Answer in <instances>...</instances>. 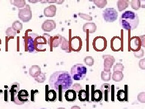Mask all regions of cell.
I'll list each match as a JSON object with an SVG mask.
<instances>
[{"label": "cell", "mask_w": 145, "mask_h": 109, "mask_svg": "<svg viewBox=\"0 0 145 109\" xmlns=\"http://www.w3.org/2000/svg\"><path fill=\"white\" fill-rule=\"evenodd\" d=\"M70 109H81V108L80 107H79L78 106H74L71 107V108Z\"/></svg>", "instance_id": "obj_44"}, {"label": "cell", "mask_w": 145, "mask_h": 109, "mask_svg": "<svg viewBox=\"0 0 145 109\" xmlns=\"http://www.w3.org/2000/svg\"><path fill=\"white\" fill-rule=\"evenodd\" d=\"M6 89L4 90V100L6 102H8L10 100V95L9 92V87L6 85Z\"/></svg>", "instance_id": "obj_36"}, {"label": "cell", "mask_w": 145, "mask_h": 109, "mask_svg": "<svg viewBox=\"0 0 145 109\" xmlns=\"http://www.w3.org/2000/svg\"><path fill=\"white\" fill-rule=\"evenodd\" d=\"M48 34L44 33L42 36H38L35 39V50L36 51L43 52L45 51L44 49V45L47 44V37Z\"/></svg>", "instance_id": "obj_7"}, {"label": "cell", "mask_w": 145, "mask_h": 109, "mask_svg": "<svg viewBox=\"0 0 145 109\" xmlns=\"http://www.w3.org/2000/svg\"><path fill=\"white\" fill-rule=\"evenodd\" d=\"M65 98L68 102H74L77 99V93L74 90L69 89L65 92Z\"/></svg>", "instance_id": "obj_18"}, {"label": "cell", "mask_w": 145, "mask_h": 109, "mask_svg": "<svg viewBox=\"0 0 145 109\" xmlns=\"http://www.w3.org/2000/svg\"><path fill=\"white\" fill-rule=\"evenodd\" d=\"M61 49L63 50V51H65L67 53H70L71 51L70 43H69V41L67 40L65 38L63 37V36L62 38V41L61 43Z\"/></svg>", "instance_id": "obj_22"}, {"label": "cell", "mask_w": 145, "mask_h": 109, "mask_svg": "<svg viewBox=\"0 0 145 109\" xmlns=\"http://www.w3.org/2000/svg\"><path fill=\"white\" fill-rule=\"evenodd\" d=\"M144 50L143 49H140L138 51H135L134 54L137 58H141L144 56Z\"/></svg>", "instance_id": "obj_37"}, {"label": "cell", "mask_w": 145, "mask_h": 109, "mask_svg": "<svg viewBox=\"0 0 145 109\" xmlns=\"http://www.w3.org/2000/svg\"><path fill=\"white\" fill-rule=\"evenodd\" d=\"M41 70L39 66L33 65L29 69V75L35 78L41 74Z\"/></svg>", "instance_id": "obj_19"}, {"label": "cell", "mask_w": 145, "mask_h": 109, "mask_svg": "<svg viewBox=\"0 0 145 109\" xmlns=\"http://www.w3.org/2000/svg\"><path fill=\"white\" fill-rule=\"evenodd\" d=\"M111 99L112 101H114V91H115V87H114V85H111Z\"/></svg>", "instance_id": "obj_42"}, {"label": "cell", "mask_w": 145, "mask_h": 109, "mask_svg": "<svg viewBox=\"0 0 145 109\" xmlns=\"http://www.w3.org/2000/svg\"><path fill=\"white\" fill-rule=\"evenodd\" d=\"M70 89L74 90L77 94H78V93L80 92V91L82 89V86L80 84L76 83V84H74L73 85H72Z\"/></svg>", "instance_id": "obj_34"}, {"label": "cell", "mask_w": 145, "mask_h": 109, "mask_svg": "<svg viewBox=\"0 0 145 109\" xmlns=\"http://www.w3.org/2000/svg\"><path fill=\"white\" fill-rule=\"evenodd\" d=\"M20 85L18 83H14L11 84L9 87V92L10 95V101L14 102L15 97L17 96L18 92H20Z\"/></svg>", "instance_id": "obj_12"}, {"label": "cell", "mask_w": 145, "mask_h": 109, "mask_svg": "<svg viewBox=\"0 0 145 109\" xmlns=\"http://www.w3.org/2000/svg\"><path fill=\"white\" fill-rule=\"evenodd\" d=\"M87 74V68L82 64H76L71 69V76L75 81L83 80Z\"/></svg>", "instance_id": "obj_3"}, {"label": "cell", "mask_w": 145, "mask_h": 109, "mask_svg": "<svg viewBox=\"0 0 145 109\" xmlns=\"http://www.w3.org/2000/svg\"><path fill=\"white\" fill-rule=\"evenodd\" d=\"M50 87L58 93L57 97L60 102H62L61 96L63 92L71 89L72 79L71 75L67 71H57L53 73L50 77Z\"/></svg>", "instance_id": "obj_1"}, {"label": "cell", "mask_w": 145, "mask_h": 109, "mask_svg": "<svg viewBox=\"0 0 145 109\" xmlns=\"http://www.w3.org/2000/svg\"><path fill=\"white\" fill-rule=\"evenodd\" d=\"M10 3L19 9L24 7L25 6H26L25 1H24V0H20V1H10Z\"/></svg>", "instance_id": "obj_27"}, {"label": "cell", "mask_w": 145, "mask_h": 109, "mask_svg": "<svg viewBox=\"0 0 145 109\" xmlns=\"http://www.w3.org/2000/svg\"><path fill=\"white\" fill-rule=\"evenodd\" d=\"M131 6L134 10L138 11L140 8V0H133L131 1Z\"/></svg>", "instance_id": "obj_30"}, {"label": "cell", "mask_w": 145, "mask_h": 109, "mask_svg": "<svg viewBox=\"0 0 145 109\" xmlns=\"http://www.w3.org/2000/svg\"><path fill=\"white\" fill-rule=\"evenodd\" d=\"M142 46V43L140 41V39L139 37L135 36V37H133L131 40V47L133 50L134 51H137V50Z\"/></svg>", "instance_id": "obj_21"}, {"label": "cell", "mask_w": 145, "mask_h": 109, "mask_svg": "<svg viewBox=\"0 0 145 109\" xmlns=\"http://www.w3.org/2000/svg\"><path fill=\"white\" fill-rule=\"evenodd\" d=\"M129 89L128 85H125V90H120L118 91L117 94V99L119 101H125L128 100V95H129Z\"/></svg>", "instance_id": "obj_13"}, {"label": "cell", "mask_w": 145, "mask_h": 109, "mask_svg": "<svg viewBox=\"0 0 145 109\" xmlns=\"http://www.w3.org/2000/svg\"><path fill=\"white\" fill-rule=\"evenodd\" d=\"M79 16L82 18V19L85 20H87V21H91L93 20V18L88 15L85 14V13H79Z\"/></svg>", "instance_id": "obj_38"}, {"label": "cell", "mask_w": 145, "mask_h": 109, "mask_svg": "<svg viewBox=\"0 0 145 109\" xmlns=\"http://www.w3.org/2000/svg\"><path fill=\"white\" fill-rule=\"evenodd\" d=\"M57 99V94L55 90L53 89L48 90H47L46 93H45V100H46V101L51 102H56Z\"/></svg>", "instance_id": "obj_14"}, {"label": "cell", "mask_w": 145, "mask_h": 109, "mask_svg": "<svg viewBox=\"0 0 145 109\" xmlns=\"http://www.w3.org/2000/svg\"><path fill=\"white\" fill-rule=\"evenodd\" d=\"M12 28L16 32H20L22 29V24L19 21H15L13 22Z\"/></svg>", "instance_id": "obj_29"}, {"label": "cell", "mask_w": 145, "mask_h": 109, "mask_svg": "<svg viewBox=\"0 0 145 109\" xmlns=\"http://www.w3.org/2000/svg\"><path fill=\"white\" fill-rule=\"evenodd\" d=\"M95 85H91V99L93 101L99 102L102 99V93L100 90H95Z\"/></svg>", "instance_id": "obj_15"}, {"label": "cell", "mask_w": 145, "mask_h": 109, "mask_svg": "<svg viewBox=\"0 0 145 109\" xmlns=\"http://www.w3.org/2000/svg\"><path fill=\"white\" fill-rule=\"evenodd\" d=\"M39 35L35 33H33L31 30H27L24 36V46L25 52L30 53L33 52L35 50V39Z\"/></svg>", "instance_id": "obj_4"}, {"label": "cell", "mask_w": 145, "mask_h": 109, "mask_svg": "<svg viewBox=\"0 0 145 109\" xmlns=\"http://www.w3.org/2000/svg\"><path fill=\"white\" fill-rule=\"evenodd\" d=\"M111 86L110 84L108 83H104L103 84L101 87V90L102 95H104L105 97V101L106 102H108V97H109V93L111 92Z\"/></svg>", "instance_id": "obj_17"}, {"label": "cell", "mask_w": 145, "mask_h": 109, "mask_svg": "<svg viewBox=\"0 0 145 109\" xmlns=\"http://www.w3.org/2000/svg\"><path fill=\"white\" fill-rule=\"evenodd\" d=\"M140 7L145 8V0H140Z\"/></svg>", "instance_id": "obj_43"}, {"label": "cell", "mask_w": 145, "mask_h": 109, "mask_svg": "<svg viewBox=\"0 0 145 109\" xmlns=\"http://www.w3.org/2000/svg\"><path fill=\"white\" fill-rule=\"evenodd\" d=\"M101 78L104 81H109L111 79V71H103L101 73Z\"/></svg>", "instance_id": "obj_26"}, {"label": "cell", "mask_w": 145, "mask_h": 109, "mask_svg": "<svg viewBox=\"0 0 145 109\" xmlns=\"http://www.w3.org/2000/svg\"><path fill=\"white\" fill-rule=\"evenodd\" d=\"M29 93L25 90H21L18 92L17 96L14 100V103L16 105H22L28 101L29 100Z\"/></svg>", "instance_id": "obj_8"}, {"label": "cell", "mask_w": 145, "mask_h": 109, "mask_svg": "<svg viewBox=\"0 0 145 109\" xmlns=\"http://www.w3.org/2000/svg\"><path fill=\"white\" fill-rule=\"evenodd\" d=\"M103 19L107 22H113L117 20L118 13L115 9L106 8L103 12Z\"/></svg>", "instance_id": "obj_6"}, {"label": "cell", "mask_w": 145, "mask_h": 109, "mask_svg": "<svg viewBox=\"0 0 145 109\" xmlns=\"http://www.w3.org/2000/svg\"><path fill=\"white\" fill-rule=\"evenodd\" d=\"M45 79H46V76H45V73H41L39 76H37L36 78H35V80L37 81L39 83H43L45 82Z\"/></svg>", "instance_id": "obj_33"}, {"label": "cell", "mask_w": 145, "mask_h": 109, "mask_svg": "<svg viewBox=\"0 0 145 109\" xmlns=\"http://www.w3.org/2000/svg\"><path fill=\"white\" fill-rule=\"evenodd\" d=\"M124 70V66L121 63L118 62L113 67V71L114 72H122Z\"/></svg>", "instance_id": "obj_32"}, {"label": "cell", "mask_w": 145, "mask_h": 109, "mask_svg": "<svg viewBox=\"0 0 145 109\" xmlns=\"http://www.w3.org/2000/svg\"><path fill=\"white\" fill-rule=\"evenodd\" d=\"M104 71H111V68L115 62V58L110 54H103Z\"/></svg>", "instance_id": "obj_10"}, {"label": "cell", "mask_w": 145, "mask_h": 109, "mask_svg": "<svg viewBox=\"0 0 145 109\" xmlns=\"http://www.w3.org/2000/svg\"><path fill=\"white\" fill-rule=\"evenodd\" d=\"M129 1L128 0H119L117 1V5L119 11H123L129 6Z\"/></svg>", "instance_id": "obj_23"}, {"label": "cell", "mask_w": 145, "mask_h": 109, "mask_svg": "<svg viewBox=\"0 0 145 109\" xmlns=\"http://www.w3.org/2000/svg\"><path fill=\"white\" fill-rule=\"evenodd\" d=\"M120 26L126 30H133L137 28L139 23V18L137 13L128 11L122 13L120 19Z\"/></svg>", "instance_id": "obj_2"}, {"label": "cell", "mask_w": 145, "mask_h": 109, "mask_svg": "<svg viewBox=\"0 0 145 109\" xmlns=\"http://www.w3.org/2000/svg\"><path fill=\"white\" fill-rule=\"evenodd\" d=\"M123 74L121 72H114L112 75V79L114 81L119 82L123 79Z\"/></svg>", "instance_id": "obj_24"}, {"label": "cell", "mask_w": 145, "mask_h": 109, "mask_svg": "<svg viewBox=\"0 0 145 109\" xmlns=\"http://www.w3.org/2000/svg\"><path fill=\"white\" fill-rule=\"evenodd\" d=\"M96 25L94 22H87V23H85L82 28L84 32H86L87 30H88L89 33H94L96 31Z\"/></svg>", "instance_id": "obj_20"}, {"label": "cell", "mask_w": 145, "mask_h": 109, "mask_svg": "<svg viewBox=\"0 0 145 109\" xmlns=\"http://www.w3.org/2000/svg\"><path fill=\"white\" fill-rule=\"evenodd\" d=\"M78 98L81 102H85L88 101V95L87 92L85 90L82 89L78 93Z\"/></svg>", "instance_id": "obj_25"}, {"label": "cell", "mask_w": 145, "mask_h": 109, "mask_svg": "<svg viewBox=\"0 0 145 109\" xmlns=\"http://www.w3.org/2000/svg\"><path fill=\"white\" fill-rule=\"evenodd\" d=\"M138 37H139V38H140V41H141L142 46L143 47H144V48H145V35L139 36Z\"/></svg>", "instance_id": "obj_41"}, {"label": "cell", "mask_w": 145, "mask_h": 109, "mask_svg": "<svg viewBox=\"0 0 145 109\" xmlns=\"http://www.w3.org/2000/svg\"><path fill=\"white\" fill-rule=\"evenodd\" d=\"M56 27V24L55 21L53 20H45L42 24L41 28L44 32H50L54 29H55Z\"/></svg>", "instance_id": "obj_11"}, {"label": "cell", "mask_w": 145, "mask_h": 109, "mask_svg": "<svg viewBox=\"0 0 145 109\" xmlns=\"http://www.w3.org/2000/svg\"><path fill=\"white\" fill-rule=\"evenodd\" d=\"M138 66L140 69L142 70H145V58L141 59L138 62Z\"/></svg>", "instance_id": "obj_40"}, {"label": "cell", "mask_w": 145, "mask_h": 109, "mask_svg": "<svg viewBox=\"0 0 145 109\" xmlns=\"http://www.w3.org/2000/svg\"><path fill=\"white\" fill-rule=\"evenodd\" d=\"M3 93V91L1 90H0V94H1ZM0 99H1V97H0Z\"/></svg>", "instance_id": "obj_46"}, {"label": "cell", "mask_w": 145, "mask_h": 109, "mask_svg": "<svg viewBox=\"0 0 145 109\" xmlns=\"http://www.w3.org/2000/svg\"><path fill=\"white\" fill-rule=\"evenodd\" d=\"M137 99L140 102L145 103V92H141L138 93Z\"/></svg>", "instance_id": "obj_39"}, {"label": "cell", "mask_w": 145, "mask_h": 109, "mask_svg": "<svg viewBox=\"0 0 145 109\" xmlns=\"http://www.w3.org/2000/svg\"><path fill=\"white\" fill-rule=\"evenodd\" d=\"M40 109H47V108H40Z\"/></svg>", "instance_id": "obj_47"}, {"label": "cell", "mask_w": 145, "mask_h": 109, "mask_svg": "<svg viewBox=\"0 0 145 109\" xmlns=\"http://www.w3.org/2000/svg\"><path fill=\"white\" fill-rule=\"evenodd\" d=\"M56 7L54 5H50L45 7L44 10V15L46 17H53L56 15Z\"/></svg>", "instance_id": "obj_16"}, {"label": "cell", "mask_w": 145, "mask_h": 109, "mask_svg": "<svg viewBox=\"0 0 145 109\" xmlns=\"http://www.w3.org/2000/svg\"><path fill=\"white\" fill-rule=\"evenodd\" d=\"M6 33V35L8 36V37H14L17 34V32L13 29L12 27H8V28L7 29Z\"/></svg>", "instance_id": "obj_31"}, {"label": "cell", "mask_w": 145, "mask_h": 109, "mask_svg": "<svg viewBox=\"0 0 145 109\" xmlns=\"http://www.w3.org/2000/svg\"><path fill=\"white\" fill-rule=\"evenodd\" d=\"M95 5L100 9L105 7L107 4V1L106 0H97V1H93Z\"/></svg>", "instance_id": "obj_28"}, {"label": "cell", "mask_w": 145, "mask_h": 109, "mask_svg": "<svg viewBox=\"0 0 145 109\" xmlns=\"http://www.w3.org/2000/svg\"><path fill=\"white\" fill-rule=\"evenodd\" d=\"M18 18L24 22H28L31 20L32 13L29 4H26L25 7L18 9Z\"/></svg>", "instance_id": "obj_5"}, {"label": "cell", "mask_w": 145, "mask_h": 109, "mask_svg": "<svg viewBox=\"0 0 145 109\" xmlns=\"http://www.w3.org/2000/svg\"><path fill=\"white\" fill-rule=\"evenodd\" d=\"M57 109H65V108H63V107H59V108H57Z\"/></svg>", "instance_id": "obj_45"}, {"label": "cell", "mask_w": 145, "mask_h": 109, "mask_svg": "<svg viewBox=\"0 0 145 109\" xmlns=\"http://www.w3.org/2000/svg\"><path fill=\"white\" fill-rule=\"evenodd\" d=\"M63 36L60 35H56L54 36H51L48 34L47 38V44L50 47V51H52L53 48H56L61 44Z\"/></svg>", "instance_id": "obj_9"}, {"label": "cell", "mask_w": 145, "mask_h": 109, "mask_svg": "<svg viewBox=\"0 0 145 109\" xmlns=\"http://www.w3.org/2000/svg\"><path fill=\"white\" fill-rule=\"evenodd\" d=\"M84 62L85 63V64H87V66H91L94 64V59L91 56H87L84 58Z\"/></svg>", "instance_id": "obj_35"}]
</instances>
